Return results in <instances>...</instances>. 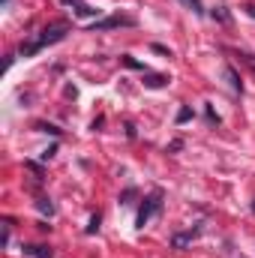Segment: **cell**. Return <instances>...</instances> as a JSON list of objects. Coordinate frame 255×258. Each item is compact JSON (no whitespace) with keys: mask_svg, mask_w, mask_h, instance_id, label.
<instances>
[{"mask_svg":"<svg viewBox=\"0 0 255 258\" xmlns=\"http://www.w3.org/2000/svg\"><path fill=\"white\" fill-rule=\"evenodd\" d=\"M159 204H162V192H159V189L144 198V204H141V210H138V219H135V222H138V228H144V225H147V219L159 210Z\"/></svg>","mask_w":255,"mask_h":258,"instance_id":"7a4b0ae2","label":"cell"},{"mask_svg":"<svg viewBox=\"0 0 255 258\" xmlns=\"http://www.w3.org/2000/svg\"><path fill=\"white\" fill-rule=\"evenodd\" d=\"M144 84H147L150 90H156V87H165V84H168V75H147V78H144Z\"/></svg>","mask_w":255,"mask_h":258,"instance_id":"5b68a950","label":"cell"},{"mask_svg":"<svg viewBox=\"0 0 255 258\" xmlns=\"http://www.w3.org/2000/svg\"><path fill=\"white\" fill-rule=\"evenodd\" d=\"M207 120H210V123H219V117H216V111H213V108H207Z\"/></svg>","mask_w":255,"mask_h":258,"instance_id":"9a60e30c","label":"cell"},{"mask_svg":"<svg viewBox=\"0 0 255 258\" xmlns=\"http://www.w3.org/2000/svg\"><path fill=\"white\" fill-rule=\"evenodd\" d=\"M246 12H249V15H252V18H255V6H252V3H249V6H246Z\"/></svg>","mask_w":255,"mask_h":258,"instance_id":"ac0fdd59","label":"cell"},{"mask_svg":"<svg viewBox=\"0 0 255 258\" xmlns=\"http://www.w3.org/2000/svg\"><path fill=\"white\" fill-rule=\"evenodd\" d=\"M225 78H228V84H231L234 93H243V81H240V75L234 72V66H225Z\"/></svg>","mask_w":255,"mask_h":258,"instance_id":"277c9868","label":"cell"},{"mask_svg":"<svg viewBox=\"0 0 255 258\" xmlns=\"http://www.w3.org/2000/svg\"><path fill=\"white\" fill-rule=\"evenodd\" d=\"M66 33H69V27H66V24H51V27H45V30L39 33V39H33V42L21 45V57H33V54H36V51H42L45 45L60 42Z\"/></svg>","mask_w":255,"mask_h":258,"instance_id":"6da1fadb","label":"cell"},{"mask_svg":"<svg viewBox=\"0 0 255 258\" xmlns=\"http://www.w3.org/2000/svg\"><path fill=\"white\" fill-rule=\"evenodd\" d=\"M60 3H66V6H72V3H75V6H78L81 0H60Z\"/></svg>","mask_w":255,"mask_h":258,"instance_id":"e0dca14e","label":"cell"},{"mask_svg":"<svg viewBox=\"0 0 255 258\" xmlns=\"http://www.w3.org/2000/svg\"><path fill=\"white\" fill-rule=\"evenodd\" d=\"M180 3H183L186 9H192L195 15H201V12H204V6H201V0H180Z\"/></svg>","mask_w":255,"mask_h":258,"instance_id":"30bf717a","label":"cell"},{"mask_svg":"<svg viewBox=\"0 0 255 258\" xmlns=\"http://www.w3.org/2000/svg\"><path fill=\"white\" fill-rule=\"evenodd\" d=\"M123 63H126L129 69H144V66L138 63V60H132V57H123Z\"/></svg>","mask_w":255,"mask_h":258,"instance_id":"5bb4252c","label":"cell"},{"mask_svg":"<svg viewBox=\"0 0 255 258\" xmlns=\"http://www.w3.org/2000/svg\"><path fill=\"white\" fill-rule=\"evenodd\" d=\"M75 15L90 18V15H99V9H93V6H87V3H78V6H75Z\"/></svg>","mask_w":255,"mask_h":258,"instance_id":"52a82bcc","label":"cell"},{"mask_svg":"<svg viewBox=\"0 0 255 258\" xmlns=\"http://www.w3.org/2000/svg\"><path fill=\"white\" fill-rule=\"evenodd\" d=\"M129 24H135L129 15H108V18H102V21H93V33L96 30H111V27H129Z\"/></svg>","mask_w":255,"mask_h":258,"instance_id":"3957f363","label":"cell"},{"mask_svg":"<svg viewBox=\"0 0 255 258\" xmlns=\"http://www.w3.org/2000/svg\"><path fill=\"white\" fill-rule=\"evenodd\" d=\"M252 210H255V204H252Z\"/></svg>","mask_w":255,"mask_h":258,"instance_id":"d6986e66","label":"cell"},{"mask_svg":"<svg viewBox=\"0 0 255 258\" xmlns=\"http://www.w3.org/2000/svg\"><path fill=\"white\" fill-rule=\"evenodd\" d=\"M195 234H198V231H189V234H177V237H174V246H177V249H180V246H186V243H189Z\"/></svg>","mask_w":255,"mask_h":258,"instance_id":"9c48e42d","label":"cell"},{"mask_svg":"<svg viewBox=\"0 0 255 258\" xmlns=\"http://www.w3.org/2000/svg\"><path fill=\"white\" fill-rule=\"evenodd\" d=\"M189 120H192V108H186V105H183V108L177 111V123H189Z\"/></svg>","mask_w":255,"mask_h":258,"instance_id":"8fae6325","label":"cell"},{"mask_svg":"<svg viewBox=\"0 0 255 258\" xmlns=\"http://www.w3.org/2000/svg\"><path fill=\"white\" fill-rule=\"evenodd\" d=\"M36 207H39L42 213H48V216H54V204H51L48 198H39V201H36Z\"/></svg>","mask_w":255,"mask_h":258,"instance_id":"ba28073f","label":"cell"},{"mask_svg":"<svg viewBox=\"0 0 255 258\" xmlns=\"http://www.w3.org/2000/svg\"><path fill=\"white\" fill-rule=\"evenodd\" d=\"M213 18L225 24V21H228V12H225V6H216V9H213Z\"/></svg>","mask_w":255,"mask_h":258,"instance_id":"7c38bea8","label":"cell"},{"mask_svg":"<svg viewBox=\"0 0 255 258\" xmlns=\"http://www.w3.org/2000/svg\"><path fill=\"white\" fill-rule=\"evenodd\" d=\"M24 252H27V255H33V258H51V255H54L48 246H27Z\"/></svg>","mask_w":255,"mask_h":258,"instance_id":"8992f818","label":"cell"},{"mask_svg":"<svg viewBox=\"0 0 255 258\" xmlns=\"http://www.w3.org/2000/svg\"><path fill=\"white\" fill-rule=\"evenodd\" d=\"M96 231H99V216H93L90 225H87V234H96Z\"/></svg>","mask_w":255,"mask_h":258,"instance_id":"4fadbf2b","label":"cell"},{"mask_svg":"<svg viewBox=\"0 0 255 258\" xmlns=\"http://www.w3.org/2000/svg\"><path fill=\"white\" fill-rule=\"evenodd\" d=\"M39 129H42V132H51V135H60V129H54V126H45V123H42Z\"/></svg>","mask_w":255,"mask_h":258,"instance_id":"2e32d148","label":"cell"}]
</instances>
